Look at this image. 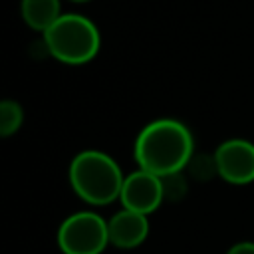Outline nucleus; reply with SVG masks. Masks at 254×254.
Instances as JSON below:
<instances>
[{
  "mask_svg": "<svg viewBox=\"0 0 254 254\" xmlns=\"http://www.w3.org/2000/svg\"><path fill=\"white\" fill-rule=\"evenodd\" d=\"M24 123V109L14 99H4L0 103V135L12 137L20 131Z\"/></svg>",
  "mask_w": 254,
  "mask_h": 254,
  "instance_id": "1a4fd4ad",
  "label": "nucleus"
},
{
  "mask_svg": "<svg viewBox=\"0 0 254 254\" xmlns=\"http://www.w3.org/2000/svg\"><path fill=\"white\" fill-rule=\"evenodd\" d=\"M133 155L139 169L157 177L183 173L194 155L192 135L187 125L177 119H155L147 123L133 145Z\"/></svg>",
  "mask_w": 254,
  "mask_h": 254,
  "instance_id": "f257e3e1",
  "label": "nucleus"
},
{
  "mask_svg": "<svg viewBox=\"0 0 254 254\" xmlns=\"http://www.w3.org/2000/svg\"><path fill=\"white\" fill-rule=\"evenodd\" d=\"M20 10L28 28L42 34L62 16L60 0H22Z\"/></svg>",
  "mask_w": 254,
  "mask_h": 254,
  "instance_id": "6e6552de",
  "label": "nucleus"
},
{
  "mask_svg": "<svg viewBox=\"0 0 254 254\" xmlns=\"http://www.w3.org/2000/svg\"><path fill=\"white\" fill-rule=\"evenodd\" d=\"M56 242L62 254H101L109 246L107 220L93 210H79L62 220Z\"/></svg>",
  "mask_w": 254,
  "mask_h": 254,
  "instance_id": "20e7f679",
  "label": "nucleus"
},
{
  "mask_svg": "<svg viewBox=\"0 0 254 254\" xmlns=\"http://www.w3.org/2000/svg\"><path fill=\"white\" fill-rule=\"evenodd\" d=\"M216 171L230 185L254 181V143L248 139H226L214 151Z\"/></svg>",
  "mask_w": 254,
  "mask_h": 254,
  "instance_id": "423d86ee",
  "label": "nucleus"
},
{
  "mask_svg": "<svg viewBox=\"0 0 254 254\" xmlns=\"http://www.w3.org/2000/svg\"><path fill=\"white\" fill-rule=\"evenodd\" d=\"M69 2H75V4H83V2H89V0H69Z\"/></svg>",
  "mask_w": 254,
  "mask_h": 254,
  "instance_id": "9b49d317",
  "label": "nucleus"
},
{
  "mask_svg": "<svg viewBox=\"0 0 254 254\" xmlns=\"http://www.w3.org/2000/svg\"><path fill=\"white\" fill-rule=\"evenodd\" d=\"M109 244L121 250H131L141 246L149 236V218L147 214L121 208L107 220Z\"/></svg>",
  "mask_w": 254,
  "mask_h": 254,
  "instance_id": "0eeeda50",
  "label": "nucleus"
},
{
  "mask_svg": "<svg viewBox=\"0 0 254 254\" xmlns=\"http://www.w3.org/2000/svg\"><path fill=\"white\" fill-rule=\"evenodd\" d=\"M69 185L71 190L91 206H105L119 200L125 175L117 161L95 149L77 153L69 163Z\"/></svg>",
  "mask_w": 254,
  "mask_h": 254,
  "instance_id": "f03ea898",
  "label": "nucleus"
},
{
  "mask_svg": "<svg viewBox=\"0 0 254 254\" xmlns=\"http://www.w3.org/2000/svg\"><path fill=\"white\" fill-rule=\"evenodd\" d=\"M44 46L54 60L67 65H83L97 56L101 36L89 18L81 14H62L44 32Z\"/></svg>",
  "mask_w": 254,
  "mask_h": 254,
  "instance_id": "7ed1b4c3",
  "label": "nucleus"
},
{
  "mask_svg": "<svg viewBox=\"0 0 254 254\" xmlns=\"http://www.w3.org/2000/svg\"><path fill=\"white\" fill-rule=\"evenodd\" d=\"M119 200H121L123 208H129V210H135V212L149 216L165 200L163 179L149 173V171L137 169V171L125 175Z\"/></svg>",
  "mask_w": 254,
  "mask_h": 254,
  "instance_id": "39448f33",
  "label": "nucleus"
},
{
  "mask_svg": "<svg viewBox=\"0 0 254 254\" xmlns=\"http://www.w3.org/2000/svg\"><path fill=\"white\" fill-rule=\"evenodd\" d=\"M226 254H254V242L250 240H242V242H236L228 248Z\"/></svg>",
  "mask_w": 254,
  "mask_h": 254,
  "instance_id": "9d476101",
  "label": "nucleus"
}]
</instances>
